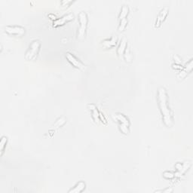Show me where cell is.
<instances>
[{"instance_id":"obj_4","label":"cell","mask_w":193,"mask_h":193,"mask_svg":"<svg viewBox=\"0 0 193 193\" xmlns=\"http://www.w3.org/2000/svg\"><path fill=\"white\" fill-rule=\"evenodd\" d=\"M112 118L119 123V129L123 134H127L129 133L130 122L126 116L121 113H115L113 114Z\"/></svg>"},{"instance_id":"obj_17","label":"cell","mask_w":193,"mask_h":193,"mask_svg":"<svg viewBox=\"0 0 193 193\" xmlns=\"http://www.w3.org/2000/svg\"><path fill=\"white\" fill-rule=\"evenodd\" d=\"M124 54H125V60H126V61H128V62L131 61V60H132V54H131V51H130L129 48H127Z\"/></svg>"},{"instance_id":"obj_20","label":"cell","mask_w":193,"mask_h":193,"mask_svg":"<svg viewBox=\"0 0 193 193\" xmlns=\"http://www.w3.org/2000/svg\"><path fill=\"white\" fill-rule=\"evenodd\" d=\"M163 176H164V177L167 178V179H172V178L174 177L173 173H170V172H168V171L164 172V173H163Z\"/></svg>"},{"instance_id":"obj_16","label":"cell","mask_w":193,"mask_h":193,"mask_svg":"<svg viewBox=\"0 0 193 193\" xmlns=\"http://www.w3.org/2000/svg\"><path fill=\"white\" fill-rule=\"evenodd\" d=\"M8 139L6 137H2L1 139V142H0V149H1V155H2L3 152H4L5 147L6 144H7Z\"/></svg>"},{"instance_id":"obj_6","label":"cell","mask_w":193,"mask_h":193,"mask_svg":"<svg viewBox=\"0 0 193 193\" xmlns=\"http://www.w3.org/2000/svg\"><path fill=\"white\" fill-rule=\"evenodd\" d=\"M5 32L12 36H22L25 34V29L21 26H7L5 27Z\"/></svg>"},{"instance_id":"obj_19","label":"cell","mask_w":193,"mask_h":193,"mask_svg":"<svg viewBox=\"0 0 193 193\" xmlns=\"http://www.w3.org/2000/svg\"><path fill=\"white\" fill-rule=\"evenodd\" d=\"M185 69L187 71V72L189 73L191 70H192V60H190V61L188 63H186L185 65Z\"/></svg>"},{"instance_id":"obj_13","label":"cell","mask_w":193,"mask_h":193,"mask_svg":"<svg viewBox=\"0 0 193 193\" xmlns=\"http://www.w3.org/2000/svg\"><path fill=\"white\" fill-rule=\"evenodd\" d=\"M89 106L90 107V109L92 110V117H93V120L95 122L98 123V122L100 121V113L98 112V110L96 109V108L95 107L94 105H89Z\"/></svg>"},{"instance_id":"obj_5","label":"cell","mask_w":193,"mask_h":193,"mask_svg":"<svg viewBox=\"0 0 193 193\" xmlns=\"http://www.w3.org/2000/svg\"><path fill=\"white\" fill-rule=\"evenodd\" d=\"M66 58L67 59L68 61H69L72 66H75L77 69H81V70H84V69H85V66L84 65V63L81 61H80L78 58H76V57H75L73 54H71V53H66Z\"/></svg>"},{"instance_id":"obj_21","label":"cell","mask_w":193,"mask_h":193,"mask_svg":"<svg viewBox=\"0 0 193 193\" xmlns=\"http://www.w3.org/2000/svg\"><path fill=\"white\" fill-rule=\"evenodd\" d=\"M172 66H173V69H179V70H182V69H183V67H182L180 64H176V63H175V64H173Z\"/></svg>"},{"instance_id":"obj_2","label":"cell","mask_w":193,"mask_h":193,"mask_svg":"<svg viewBox=\"0 0 193 193\" xmlns=\"http://www.w3.org/2000/svg\"><path fill=\"white\" fill-rule=\"evenodd\" d=\"M78 23L79 27L77 31V39L81 40L84 39L86 35V30H87V23H88V18H87V14L84 11H81L78 14Z\"/></svg>"},{"instance_id":"obj_10","label":"cell","mask_w":193,"mask_h":193,"mask_svg":"<svg viewBox=\"0 0 193 193\" xmlns=\"http://www.w3.org/2000/svg\"><path fill=\"white\" fill-rule=\"evenodd\" d=\"M85 188V183L82 181H80L78 182L72 189H70L69 191V193H79L81 192L83 190H84Z\"/></svg>"},{"instance_id":"obj_15","label":"cell","mask_w":193,"mask_h":193,"mask_svg":"<svg viewBox=\"0 0 193 193\" xmlns=\"http://www.w3.org/2000/svg\"><path fill=\"white\" fill-rule=\"evenodd\" d=\"M127 24H128V20L127 18L123 20H120V23H119V31L122 32L125 29V27H127Z\"/></svg>"},{"instance_id":"obj_8","label":"cell","mask_w":193,"mask_h":193,"mask_svg":"<svg viewBox=\"0 0 193 193\" xmlns=\"http://www.w3.org/2000/svg\"><path fill=\"white\" fill-rule=\"evenodd\" d=\"M167 13H168V8L165 7L164 8L161 9L160 11L159 14H158V17H157V20L155 21V27L156 28L159 27L161 26V24H162V22H164V21L165 20L166 17H167Z\"/></svg>"},{"instance_id":"obj_7","label":"cell","mask_w":193,"mask_h":193,"mask_svg":"<svg viewBox=\"0 0 193 193\" xmlns=\"http://www.w3.org/2000/svg\"><path fill=\"white\" fill-rule=\"evenodd\" d=\"M74 19V15L72 13L67 14L64 15V16L61 17L60 18H58L56 21H54V27H60V26H63L66 24V23L70 22Z\"/></svg>"},{"instance_id":"obj_12","label":"cell","mask_w":193,"mask_h":193,"mask_svg":"<svg viewBox=\"0 0 193 193\" xmlns=\"http://www.w3.org/2000/svg\"><path fill=\"white\" fill-rule=\"evenodd\" d=\"M128 13H129V8L128 5H122V8H121L120 14H119V20H123L127 18Z\"/></svg>"},{"instance_id":"obj_22","label":"cell","mask_w":193,"mask_h":193,"mask_svg":"<svg viewBox=\"0 0 193 193\" xmlns=\"http://www.w3.org/2000/svg\"><path fill=\"white\" fill-rule=\"evenodd\" d=\"M173 57H174L175 63H176V64H181V62H182V61H181V60L179 58V57H177V56L175 55Z\"/></svg>"},{"instance_id":"obj_11","label":"cell","mask_w":193,"mask_h":193,"mask_svg":"<svg viewBox=\"0 0 193 193\" xmlns=\"http://www.w3.org/2000/svg\"><path fill=\"white\" fill-rule=\"evenodd\" d=\"M126 48H127V39H125V38H124V39L121 41L120 45H119V48H118L117 49V54H119V56H120V57L123 56Z\"/></svg>"},{"instance_id":"obj_3","label":"cell","mask_w":193,"mask_h":193,"mask_svg":"<svg viewBox=\"0 0 193 193\" xmlns=\"http://www.w3.org/2000/svg\"><path fill=\"white\" fill-rule=\"evenodd\" d=\"M41 43L39 40H33L29 46L25 54V59L27 60H34L37 57L40 50Z\"/></svg>"},{"instance_id":"obj_1","label":"cell","mask_w":193,"mask_h":193,"mask_svg":"<svg viewBox=\"0 0 193 193\" xmlns=\"http://www.w3.org/2000/svg\"><path fill=\"white\" fill-rule=\"evenodd\" d=\"M158 102L160 112L162 115V121L167 127H171L173 125V116L171 110L169 108L168 99L165 88L159 87L158 90Z\"/></svg>"},{"instance_id":"obj_9","label":"cell","mask_w":193,"mask_h":193,"mask_svg":"<svg viewBox=\"0 0 193 193\" xmlns=\"http://www.w3.org/2000/svg\"><path fill=\"white\" fill-rule=\"evenodd\" d=\"M118 42V37L117 36H114V37L111 38L109 39H106L102 42V45L104 48H110L112 47L115 46Z\"/></svg>"},{"instance_id":"obj_18","label":"cell","mask_w":193,"mask_h":193,"mask_svg":"<svg viewBox=\"0 0 193 193\" xmlns=\"http://www.w3.org/2000/svg\"><path fill=\"white\" fill-rule=\"evenodd\" d=\"M188 72L185 70V69H182V71L179 72V73L177 75V78H179V79H182V78H185L187 75H188Z\"/></svg>"},{"instance_id":"obj_14","label":"cell","mask_w":193,"mask_h":193,"mask_svg":"<svg viewBox=\"0 0 193 193\" xmlns=\"http://www.w3.org/2000/svg\"><path fill=\"white\" fill-rule=\"evenodd\" d=\"M66 122V118L65 117V116H62V117L59 118V119L56 121L55 123H54V127L55 128H60V127L63 126Z\"/></svg>"}]
</instances>
